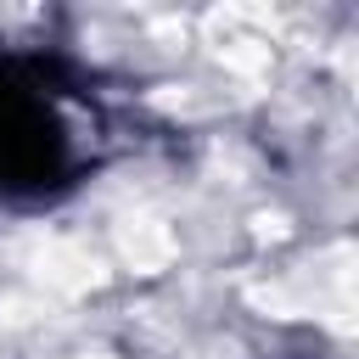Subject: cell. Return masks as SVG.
I'll use <instances>...</instances> for the list:
<instances>
[{
    "label": "cell",
    "instance_id": "1",
    "mask_svg": "<svg viewBox=\"0 0 359 359\" xmlns=\"http://www.w3.org/2000/svg\"><path fill=\"white\" fill-rule=\"evenodd\" d=\"M67 163V135L50 101L0 62V191L50 185Z\"/></svg>",
    "mask_w": 359,
    "mask_h": 359
}]
</instances>
